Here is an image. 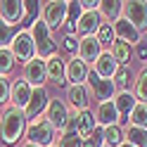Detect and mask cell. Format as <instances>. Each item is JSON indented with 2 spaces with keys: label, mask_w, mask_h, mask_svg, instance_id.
<instances>
[{
  "label": "cell",
  "mask_w": 147,
  "mask_h": 147,
  "mask_svg": "<svg viewBox=\"0 0 147 147\" xmlns=\"http://www.w3.org/2000/svg\"><path fill=\"white\" fill-rule=\"evenodd\" d=\"M26 126H29V119H26L24 109H17L10 105L0 116V140L10 147L17 145L22 140V135H26Z\"/></svg>",
  "instance_id": "cell-1"
},
{
  "label": "cell",
  "mask_w": 147,
  "mask_h": 147,
  "mask_svg": "<svg viewBox=\"0 0 147 147\" xmlns=\"http://www.w3.org/2000/svg\"><path fill=\"white\" fill-rule=\"evenodd\" d=\"M29 33L36 43V55L40 59H50L52 55H57V43L52 38V31L45 26L43 19H33L31 26H29Z\"/></svg>",
  "instance_id": "cell-2"
},
{
  "label": "cell",
  "mask_w": 147,
  "mask_h": 147,
  "mask_svg": "<svg viewBox=\"0 0 147 147\" xmlns=\"http://www.w3.org/2000/svg\"><path fill=\"white\" fill-rule=\"evenodd\" d=\"M26 138H29L26 142H31V145L52 147L55 140H57V131H55V126L45 116H38L33 121H29V126H26Z\"/></svg>",
  "instance_id": "cell-3"
},
{
  "label": "cell",
  "mask_w": 147,
  "mask_h": 147,
  "mask_svg": "<svg viewBox=\"0 0 147 147\" xmlns=\"http://www.w3.org/2000/svg\"><path fill=\"white\" fill-rule=\"evenodd\" d=\"M10 50H12L14 59L19 62V64H29L31 59L38 57V55H36V43L31 38L29 29H19V31H17V36H14L12 43H10Z\"/></svg>",
  "instance_id": "cell-4"
},
{
  "label": "cell",
  "mask_w": 147,
  "mask_h": 147,
  "mask_svg": "<svg viewBox=\"0 0 147 147\" xmlns=\"http://www.w3.org/2000/svg\"><path fill=\"white\" fill-rule=\"evenodd\" d=\"M67 10H69V3L64 0H50V3H43L40 5V19L45 22L50 31L55 29H62L64 22H67Z\"/></svg>",
  "instance_id": "cell-5"
},
{
  "label": "cell",
  "mask_w": 147,
  "mask_h": 147,
  "mask_svg": "<svg viewBox=\"0 0 147 147\" xmlns=\"http://www.w3.org/2000/svg\"><path fill=\"white\" fill-rule=\"evenodd\" d=\"M86 88L90 90V95L97 100V105H100V102H109V100L116 95V86H114V81H112V78H100L93 69L88 71Z\"/></svg>",
  "instance_id": "cell-6"
},
{
  "label": "cell",
  "mask_w": 147,
  "mask_h": 147,
  "mask_svg": "<svg viewBox=\"0 0 147 147\" xmlns=\"http://www.w3.org/2000/svg\"><path fill=\"white\" fill-rule=\"evenodd\" d=\"M69 116H71L69 105L64 102V100H59V97H50V105H48V109H45V119L55 126V131H57V133L67 131Z\"/></svg>",
  "instance_id": "cell-7"
},
{
  "label": "cell",
  "mask_w": 147,
  "mask_h": 147,
  "mask_svg": "<svg viewBox=\"0 0 147 147\" xmlns=\"http://www.w3.org/2000/svg\"><path fill=\"white\" fill-rule=\"evenodd\" d=\"M121 17L133 24L138 31H147V3L145 0H128V3H123V12Z\"/></svg>",
  "instance_id": "cell-8"
},
{
  "label": "cell",
  "mask_w": 147,
  "mask_h": 147,
  "mask_svg": "<svg viewBox=\"0 0 147 147\" xmlns=\"http://www.w3.org/2000/svg\"><path fill=\"white\" fill-rule=\"evenodd\" d=\"M50 105V93H48V88L40 86V88H33V93H31V100H29V105H26L24 109V114L29 121H33V119H38L45 114V109H48Z\"/></svg>",
  "instance_id": "cell-9"
},
{
  "label": "cell",
  "mask_w": 147,
  "mask_h": 147,
  "mask_svg": "<svg viewBox=\"0 0 147 147\" xmlns=\"http://www.w3.org/2000/svg\"><path fill=\"white\" fill-rule=\"evenodd\" d=\"M22 78H24L31 88H40V86H45V81H48V71H45V59L36 57V59H31L29 64H24Z\"/></svg>",
  "instance_id": "cell-10"
},
{
  "label": "cell",
  "mask_w": 147,
  "mask_h": 147,
  "mask_svg": "<svg viewBox=\"0 0 147 147\" xmlns=\"http://www.w3.org/2000/svg\"><path fill=\"white\" fill-rule=\"evenodd\" d=\"M24 17H26V3H22V0H0V22L14 26L24 22Z\"/></svg>",
  "instance_id": "cell-11"
},
{
  "label": "cell",
  "mask_w": 147,
  "mask_h": 147,
  "mask_svg": "<svg viewBox=\"0 0 147 147\" xmlns=\"http://www.w3.org/2000/svg\"><path fill=\"white\" fill-rule=\"evenodd\" d=\"M45 71H48V81L50 83H55L57 88L67 86V62H64L57 55H52L50 59H45Z\"/></svg>",
  "instance_id": "cell-12"
},
{
  "label": "cell",
  "mask_w": 147,
  "mask_h": 147,
  "mask_svg": "<svg viewBox=\"0 0 147 147\" xmlns=\"http://www.w3.org/2000/svg\"><path fill=\"white\" fill-rule=\"evenodd\" d=\"M74 116V126H76V135L81 138V140H88L90 135L95 133V114L90 112V109H83V112H71Z\"/></svg>",
  "instance_id": "cell-13"
},
{
  "label": "cell",
  "mask_w": 147,
  "mask_h": 147,
  "mask_svg": "<svg viewBox=\"0 0 147 147\" xmlns=\"http://www.w3.org/2000/svg\"><path fill=\"white\" fill-rule=\"evenodd\" d=\"M88 64L83 59H78L76 55H71L67 59V81L69 86H86V78H88Z\"/></svg>",
  "instance_id": "cell-14"
},
{
  "label": "cell",
  "mask_w": 147,
  "mask_h": 147,
  "mask_svg": "<svg viewBox=\"0 0 147 147\" xmlns=\"http://www.w3.org/2000/svg\"><path fill=\"white\" fill-rule=\"evenodd\" d=\"M95 123L97 128H109V126H116L119 123V112H116V107H114V100H109V102H100L95 107Z\"/></svg>",
  "instance_id": "cell-15"
},
{
  "label": "cell",
  "mask_w": 147,
  "mask_h": 147,
  "mask_svg": "<svg viewBox=\"0 0 147 147\" xmlns=\"http://www.w3.org/2000/svg\"><path fill=\"white\" fill-rule=\"evenodd\" d=\"M100 55H102V45L97 43L95 36L78 38V50H76V57H78V59H83L86 64H93Z\"/></svg>",
  "instance_id": "cell-16"
},
{
  "label": "cell",
  "mask_w": 147,
  "mask_h": 147,
  "mask_svg": "<svg viewBox=\"0 0 147 147\" xmlns=\"http://www.w3.org/2000/svg\"><path fill=\"white\" fill-rule=\"evenodd\" d=\"M67 102L71 112H83L90 105V90L86 86H69L67 88Z\"/></svg>",
  "instance_id": "cell-17"
},
{
  "label": "cell",
  "mask_w": 147,
  "mask_h": 147,
  "mask_svg": "<svg viewBox=\"0 0 147 147\" xmlns=\"http://www.w3.org/2000/svg\"><path fill=\"white\" fill-rule=\"evenodd\" d=\"M114 33H116V38H119V40H126L128 45H133V48L142 43V33L138 31L133 24H128L123 17H121L119 22H114Z\"/></svg>",
  "instance_id": "cell-18"
},
{
  "label": "cell",
  "mask_w": 147,
  "mask_h": 147,
  "mask_svg": "<svg viewBox=\"0 0 147 147\" xmlns=\"http://www.w3.org/2000/svg\"><path fill=\"white\" fill-rule=\"evenodd\" d=\"M31 93H33V88L26 83L24 78L14 81V83H12V90H10V102H12V107L26 109V105H29V100H31Z\"/></svg>",
  "instance_id": "cell-19"
},
{
  "label": "cell",
  "mask_w": 147,
  "mask_h": 147,
  "mask_svg": "<svg viewBox=\"0 0 147 147\" xmlns=\"http://www.w3.org/2000/svg\"><path fill=\"white\" fill-rule=\"evenodd\" d=\"M116 69H119V64L114 62V57H112L109 50H102V55L93 62V71L97 74L100 78H114Z\"/></svg>",
  "instance_id": "cell-20"
},
{
  "label": "cell",
  "mask_w": 147,
  "mask_h": 147,
  "mask_svg": "<svg viewBox=\"0 0 147 147\" xmlns=\"http://www.w3.org/2000/svg\"><path fill=\"white\" fill-rule=\"evenodd\" d=\"M109 52H112V57L119 67H128V62L133 59V45H128L126 40H119V38L112 43Z\"/></svg>",
  "instance_id": "cell-21"
},
{
  "label": "cell",
  "mask_w": 147,
  "mask_h": 147,
  "mask_svg": "<svg viewBox=\"0 0 147 147\" xmlns=\"http://www.w3.org/2000/svg\"><path fill=\"white\" fill-rule=\"evenodd\" d=\"M100 17L102 22L107 24H114L121 19V12H123V3H116V0H107V3H100Z\"/></svg>",
  "instance_id": "cell-22"
},
{
  "label": "cell",
  "mask_w": 147,
  "mask_h": 147,
  "mask_svg": "<svg viewBox=\"0 0 147 147\" xmlns=\"http://www.w3.org/2000/svg\"><path fill=\"white\" fill-rule=\"evenodd\" d=\"M135 95H133V90H121V93H116L114 95V107H116V112H119V116H126L128 119V114H131V109L135 107Z\"/></svg>",
  "instance_id": "cell-23"
},
{
  "label": "cell",
  "mask_w": 147,
  "mask_h": 147,
  "mask_svg": "<svg viewBox=\"0 0 147 147\" xmlns=\"http://www.w3.org/2000/svg\"><path fill=\"white\" fill-rule=\"evenodd\" d=\"M114 86H116V93H121V90H133V71L131 67H119L116 74H114Z\"/></svg>",
  "instance_id": "cell-24"
},
{
  "label": "cell",
  "mask_w": 147,
  "mask_h": 147,
  "mask_svg": "<svg viewBox=\"0 0 147 147\" xmlns=\"http://www.w3.org/2000/svg\"><path fill=\"white\" fill-rule=\"evenodd\" d=\"M133 95L138 102H145L147 105V67H142L140 71L135 74V81H133Z\"/></svg>",
  "instance_id": "cell-25"
},
{
  "label": "cell",
  "mask_w": 147,
  "mask_h": 147,
  "mask_svg": "<svg viewBox=\"0 0 147 147\" xmlns=\"http://www.w3.org/2000/svg\"><path fill=\"white\" fill-rule=\"evenodd\" d=\"M102 140L105 145L109 147H119V145H123L126 142V135H123V128L121 126H109V128H102Z\"/></svg>",
  "instance_id": "cell-26"
},
{
  "label": "cell",
  "mask_w": 147,
  "mask_h": 147,
  "mask_svg": "<svg viewBox=\"0 0 147 147\" xmlns=\"http://www.w3.org/2000/svg\"><path fill=\"white\" fill-rule=\"evenodd\" d=\"M128 126L135 128H147V105L145 102H135V107L128 114Z\"/></svg>",
  "instance_id": "cell-27"
},
{
  "label": "cell",
  "mask_w": 147,
  "mask_h": 147,
  "mask_svg": "<svg viewBox=\"0 0 147 147\" xmlns=\"http://www.w3.org/2000/svg\"><path fill=\"white\" fill-rule=\"evenodd\" d=\"M126 142L133 145V147H147V128H135V126H128L126 131Z\"/></svg>",
  "instance_id": "cell-28"
},
{
  "label": "cell",
  "mask_w": 147,
  "mask_h": 147,
  "mask_svg": "<svg viewBox=\"0 0 147 147\" xmlns=\"http://www.w3.org/2000/svg\"><path fill=\"white\" fill-rule=\"evenodd\" d=\"M95 38H97V43H100V45H109V48H112V43L116 40L114 24L102 22V24H100V29H97V33H95Z\"/></svg>",
  "instance_id": "cell-29"
},
{
  "label": "cell",
  "mask_w": 147,
  "mask_h": 147,
  "mask_svg": "<svg viewBox=\"0 0 147 147\" xmlns=\"http://www.w3.org/2000/svg\"><path fill=\"white\" fill-rule=\"evenodd\" d=\"M14 64H17V59H14L12 50L10 48H0V76H7V74L14 69Z\"/></svg>",
  "instance_id": "cell-30"
},
{
  "label": "cell",
  "mask_w": 147,
  "mask_h": 147,
  "mask_svg": "<svg viewBox=\"0 0 147 147\" xmlns=\"http://www.w3.org/2000/svg\"><path fill=\"white\" fill-rule=\"evenodd\" d=\"M17 31H19V29H14V26L0 22V48H10V43L17 36Z\"/></svg>",
  "instance_id": "cell-31"
},
{
  "label": "cell",
  "mask_w": 147,
  "mask_h": 147,
  "mask_svg": "<svg viewBox=\"0 0 147 147\" xmlns=\"http://www.w3.org/2000/svg\"><path fill=\"white\" fill-rule=\"evenodd\" d=\"M81 145H83V140L74 133H62L57 140V147H81Z\"/></svg>",
  "instance_id": "cell-32"
},
{
  "label": "cell",
  "mask_w": 147,
  "mask_h": 147,
  "mask_svg": "<svg viewBox=\"0 0 147 147\" xmlns=\"http://www.w3.org/2000/svg\"><path fill=\"white\" fill-rule=\"evenodd\" d=\"M10 90H12V81L7 76H0V107L10 102Z\"/></svg>",
  "instance_id": "cell-33"
},
{
  "label": "cell",
  "mask_w": 147,
  "mask_h": 147,
  "mask_svg": "<svg viewBox=\"0 0 147 147\" xmlns=\"http://www.w3.org/2000/svg\"><path fill=\"white\" fill-rule=\"evenodd\" d=\"M81 14H83V10H81V5H78V3H69V10H67V22L76 24V22L81 19Z\"/></svg>",
  "instance_id": "cell-34"
},
{
  "label": "cell",
  "mask_w": 147,
  "mask_h": 147,
  "mask_svg": "<svg viewBox=\"0 0 147 147\" xmlns=\"http://www.w3.org/2000/svg\"><path fill=\"white\" fill-rule=\"evenodd\" d=\"M62 48L67 50V52H71V55H76V50H78V38H76V36H64V38H62Z\"/></svg>",
  "instance_id": "cell-35"
},
{
  "label": "cell",
  "mask_w": 147,
  "mask_h": 147,
  "mask_svg": "<svg viewBox=\"0 0 147 147\" xmlns=\"http://www.w3.org/2000/svg\"><path fill=\"white\" fill-rule=\"evenodd\" d=\"M133 55L140 62H145V67H147V43H140V45H135L133 48Z\"/></svg>",
  "instance_id": "cell-36"
},
{
  "label": "cell",
  "mask_w": 147,
  "mask_h": 147,
  "mask_svg": "<svg viewBox=\"0 0 147 147\" xmlns=\"http://www.w3.org/2000/svg\"><path fill=\"white\" fill-rule=\"evenodd\" d=\"M22 147H38V145H31V142H24Z\"/></svg>",
  "instance_id": "cell-37"
},
{
  "label": "cell",
  "mask_w": 147,
  "mask_h": 147,
  "mask_svg": "<svg viewBox=\"0 0 147 147\" xmlns=\"http://www.w3.org/2000/svg\"><path fill=\"white\" fill-rule=\"evenodd\" d=\"M119 147H133V145H128V142H123V145H119Z\"/></svg>",
  "instance_id": "cell-38"
},
{
  "label": "cell",
  "mask_w": 147,
  "mask_h": 147,
  "mask_svg": "<svg viewBox=\"0 0 147 147\" xmlns=\"http://www.w3.org/2000/svg\"><path fill=\"white\" fill-rule=\"evenodd\" d=\"M102 147H109V145H102Z\"/></svg>",
  "instance_id": "cell-39"
},
{
  "label": "cell",
  "mask_w": 147,
  "mask_h": 147,
  "mask_svg": "<svg viewBox=\"0 0 147 147\" xmlns=\"http://www.w3.org/2000/svg\"><path fill=\"white\" fill-rule=\"evenodd\" d=\"M52 147H57V145H52Z\"/></svg>",
  "instance_id": "cell-40"
}]
</instances>
